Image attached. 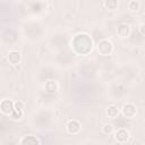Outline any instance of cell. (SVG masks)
I'll list each match as a JSON object with an SVG mask.
<instances>
[{"mask_svg": "<svg viewBox=\"0 0 145 145\" xmlns=\"http://www.w3.org/2000/svg\"><path fill=\"white\" fill-rule=\"evenodd\" d=\"M110 94L113 96V99H122L127 94V86L123 82L118 80L117 83H113L110 88Z\"/></svg>", "mask_w": 145, "mask_h": 145, "instance_id": "obj_6", "label": "cell"}, {"mask_svg": "<svg viewBox=\"0 0 145 145\" xmlns=\"http://www.w3.org/2000/svg\"><path fill=\"white\" fill-rule=\"evenodd\" d=\"M23 111H24V102L18 100L14 102V113L11 114V117L14 119H19L23 116Z\"/></svg>", "mask_w": 145, "mask_h": 145, "instance_id": "obj_17", "label": "cell"}, {"mask_svg": "<svg viewBox=\"0 0 145 145\" xmlns=\"http://www.w3.org/2000/svg\"><path fill=\"white\" fill-rule=\"evenodd\" d=\"M1 39L3 40V42L6 44L11 45L17 41V33L12 28H7V29L3 31L2 35H1Z\"/></svg>", "mask_w": 145, "mask_h": 145, "instance_id": "obj_15", "label": "cell"}, {"mask_svg": "<svg viewBox=\"0 0 145 145\" xmlns=\"http://www.w3.org/2000/svg\"><path fill=\"white\" fill-rule=\"evenodd\" d=\"M23 35L31 42H37L43 39L45 34V25L36 18L26 20L22 26Z\"/></svg>", "mask_w": 145, "mask_h": 145, "instance_id": "obj_2", "label": "cell"}, {"mask_svg": "<svg viewBox=\"0 0 145 145\" xmlns=\"http://www.w3.org/2000/svg\"><path fill=\"white\" fill-rule=\"evenodd\" d=\"M142 7V2L138 0H130L127 2V8L131 12H137Z\"/></svg>", "mask_w": 145, "mask_h": 145, "instance_id": "obj_19", "label": "cell"}, {"mask_svg": "<svg viewBox=\"0 0 145 145\" xmlns=\"http://www.w3.org/2000/svg\"><path fill=\"white\" fill-rule=\"evenodd\" d=\"M137 105L133 102H126L120 108V113L126 119H134L137 116Z\"/></svg>", "mask_w": 145, "mask_h": 145, "instance_id": "obj_7", "label": "cell"}, {"mask_svg": "<svg viewBox=\"0 0 145 145\" xmlns=\"http://www.w3.org/2000/svg\"><path fill=\"white\" fill-rule=\"evenodd\" d=\"M0 112L5 116H11L14 113V102L9 99H5L0 102Z\"/></svg>", "mask_w": 145, "mask_h": 145, "instance_id": "obj_16", "label": "cell"}, {"mask_svg": "<svg viewBox=\"0 0 145 145\" xmlns=\"http://www.w3.org/2000/svg\"><path fill=\"white\" fill-rule=\"evenodd\" d=\"M7 61L12 66H16V65L20 63V61H22L20 51L17 50V49H10L7 53Z\"/></svg>", "mask_w": 145, "mask_h": 145, "instance_id": "obj_11", "label": "cell"}, {"mask_svg": "<svg viewBox=\"0 0 145 145\" xmlns=\"http://www.w3.org/2000/svg\"><path fill=\"white\" fill-rule=\"evenodd\" d=\"M113 135H114L113 137H114L116 142H118L119 144H125L130 139V133L126 128H119V129L114 130Z\"/></svg>", "mask_w": 145, "mask_h": 145, "instance_id": "obj_9", "label": "cell"}, {"mask_svg": "<svg viewBox=\"0 0 145 145\" xmlns=\"http://www.w3.org/2000/svg\"><path fill=\"white\" fill-rule=\"evenodd\" d=\"M69 41L70 39L68 37L66 32L62 31H57L50 36V45L56 50V51H62L69 49Z\"/></svg>", "mask_w": 145, "mask_h": 145, "instance_id": "obj_3", "label": "cell"}, {"mask_svg": "<svg viewBox=\"0 0 145 145\" xmlns=\"http://www.w3.org/2000/svg\"><path fill=\"white\" fill-rule=\"evenodd\" d=\"M3 145H19V143H15V142H12V140H9V142L5 143Z\"/></svg>", "mask_w": 145, "mask_h": 145, "instance_id": "obj_22", "label": "cell"}, {"mask_svg": "<svg viewBox=\"0 0 145 145\" xmlns=\"http://www.w3.org/2000/svg\"><path fill=\"white\" fill-rule=\"evenodd\" d=\"M74 57H75V54L69 49H67V50L58 51V54L56 56V61H57V63H59L63 67H68L72 63Z\"/></svg>", "mask_w": 145, "mask_h": 145, "instance_id": "obj_5", "label": "cell"}, {"mask_svg": "<svg viewBox=\"0 0 145 145\" xmlns=\"http://www.w3.org/2000/svg\"><path fill=\"white\" fill-rule=\"evenodd\" d=\"M101 131L104 135H111V134H113L114 133V126H113V123H111V122L103 123L102 127H101Z\"/></svg>", "mask_w": 145, "mask_h": 145, "instance_id": "obj_20", "label": "cell"}, {"mask_svg": "<svg viewBox=\"0 0 145 145\" xmlns=\"http://www.w3.org/2000/svg\"><path fill=\"white\" fill-rule=\"evenodd\" d=\"M82 129V123L77 119H69L66 123V130L69 135H77Z\"/></svg>", "mask_w": 145, "mask_h": 145, "instance_id": "obj_10", "label": "cell"}, {"mask_svg": "<svg viewBox=\"0 0 145 145\" xmlns=\"http://www.w3.org/2000/svg\"><path fill=\"white\" fill-rule=\"evenodd\" d=\"M19 145H40V140L33 135H25L19 139Z\"/></svg>", "mask_w": 145, "mask_h": 145, "instance_id": "obj_18", "label": "cell"}, {"mask_svg": "<svg viewBox=\"0 0 145 145\" xmlns=\"http://www.w3.org/2000/svg\"><path fill=\"white\" fill-rule=\"evenodd\" d=\"M94 49L93 37L85 32L76 33L69 41V50L75 56H87Z\"/></svg>", "mask_w": 145, "mask_h": 145, "instance_id": "obj_1", "label": "cell"}, {"mask_svg": "<svg viewBox=\"0 0 145 145\" xmlns=\"http://www.w3.org/2000/svg\"><path fill=\"white\" fill-rule=\"evenodd\" d=\"M120 114V106L117 103H110L106 108H105V116L106 118L114 120L119 117Z\"/></svg>", "mask_w": 145, "mask_h": 145, "instance_id": "obj_14", "label": "cell"}, {"mask_svg": "<svg viewBox=\"0 0 145 145\" xmlns=\"http://www.w3.org/2000/svg\"><path fill=\"white\" fill-rule=\"evenodd\" d=\"M131 34V26L128 23H120L117 26V35L120 39H128Z\"/></svg>", "mask_w": 145, "mask_h": 145, "instance_id": "obj_13", "label": "cell"}, {"mask_svg": "<svg viewBox=\"0 0 145 145\" xmlns=\"http://www.w3.org/2000/svg\"><path fill=\"white\" fill-rule=\"evenodd\" d=\"M102 5L105 7V9H109V10H114L119 7V2L117 0H105Z\"/></svg>", "mask_w": 145, "mask_h": 145, "instance_id": "obj_21", "label": "cell"}, {"mask_svg": "<svg viewBox=\"0 0 145 145\" xmlns=\"http://www.w3.org/2000/svg\"><path fill=\"white\" fill-rule=\"evenodd\" d=\"M26 6L33 15H39V14L45 11L48 3L45 1H33V2H27Z\"/></svg>", "mask_w": 145, "mask_h": 145, "instance_id": "obj_8", "label": "cell"}, {"mask_svg": "<svg viewBox=\"0 0 145 145\" xmlns=\"http://www.w3.org/2000/svg\"><path fill=\"white\" fill-rule=\"evenodd\" d=\"M83 145H97V144H95V143H85Z\"/></svg>", "mask_w": 145, "mask_h": 145, "instance_id": "obj_23", "label": "cell"}, {"mask_svg": "<svg viewBox=\"0 0 145 145\" xmlns=\"http://www.w3.org/2000/svg\"><path fill=\"white\" fill-rule=\"evenodd\" d=\"M43 88H44V92L46 94L54 95L60 89V85L56 79H50V80H48V82H45L43 84Z\"/></svg>", "mask_w": 145, "mask_h": 145, "instance_id": "obj_12", "label": "cell"}, {"mask_svg": "<svg viewBox=\"0 0 145 145\" xmlns=\"http://www.w3.org/2000/svg\"><path fill=\"white\" fill-rule=\"evenodd\" d=\"M94 46H95L97 53L101 54V56H104V57L112 54V52L114 50L113 42L110 39H108V37H103V39L99 40Z\"/></svg>", "mask_w": 145, "mask_h": 145, "instance_id": "obj_4", "label": "cell"}]
</instances>
